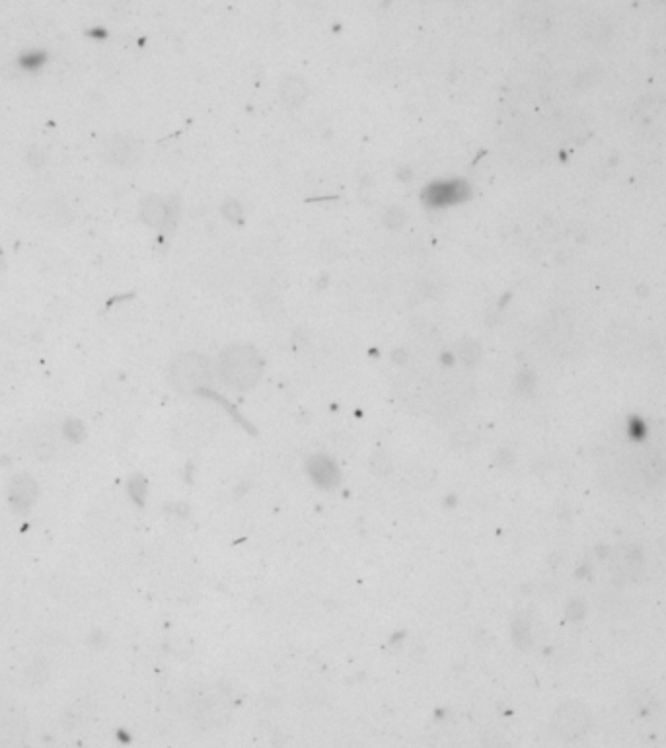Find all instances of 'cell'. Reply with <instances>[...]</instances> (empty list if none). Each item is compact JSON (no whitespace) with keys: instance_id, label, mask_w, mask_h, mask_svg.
<instances>
[{"instance_id":"1","label":"cell","mask_w":666,"mask_h":748,"mask_svg":"<svg viewBox=\"0 0 666 748\" xmlns=\"http://www.w3.org/2000/svg\"><path fill=\"white\" fill-rule=\"evenodd\" d=\"M222 373L234 386H250L256 380L254 357H246L242 351H238V355L226 359V363L222 365Z\"/></svg>"}]
</instances>
